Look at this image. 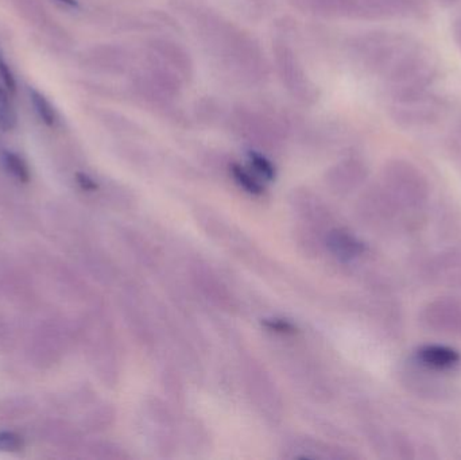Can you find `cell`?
I'll use <instances>...</instances> for the list:
<instances>
[{
	"instance_id": "obj_1",
	"label": "cell",
	"mask_w": 461,
	"mask_h": 460,
	"mask_svg": "<svg viewBox=\"0 0 461 460\" xmlns=\"http://www.w3.org/2000/svg\"><path fill=\"white\" fill-rule=\"evenodd\" d=\"M360 59L389 81L394 99L428 91L436 75L435 62L424 45L405 34L378 32L355 43Z\"/></svg>"
},
{
	"instance_id": "obj_2",
	"label": "cell",
	"mask_w": 461,
	"mask_h": 460,
	"mask_svg": "<svg viewBox=\"0 0 461 460\" xmlns=\"http://www.w3.org/2000/svg\"><path fill=\"white\" fill-rule=\"evenodd\" d=\"M384 188L402 210H416L429 199L430 188L424 173L406 159L397 158L384 167Z\"/></svg>"
},
{
	"instance_id": "obj_3",
	"label": "cell",
	"mask_w": 461,
	"mask_h": 460,
	"mask_svg": "<svg viewBox=\"0 0 461 460\" xmlns=\"http://www.w3.org/2000/svg\"><path fill=\"white\" fill-rule=\"evenodd\" d=\"M274 59L282 83L294 99L303 104H313L319 100V89L306 75L297 54L286 43L274 45Z\"/></svg>"
},
{
	"instance_id": "obj_4",
	"label": "cell",
	"mask_w": 461,
	"mask_h": 460,
	"mask_svg": "<svg viewBox=\"0 0 461 460\" xmlns=\"http://www.w3.org/2000/svg\"><path fill=\"white\" fill-rule=\"evenodd\" d=\"M443 102L425 91L411 96L394 99L390 115L400 126L416 129V127L432 126L438 123V119L443 115Z\"/></svg>"
},
{
	"instance_id": "obj_5",
	"label": "cell",
	"mask_w": 461,
	"mask_h": 460,
	"mask_svg": "<svg viewBox=\"0 0 461 460\" xmlns=\"http://www.w3.org/2000/svg\"><path fill=\"white\" fill-rule=\"evenodd\" d=\"M230 126L236 134L260 148H276L281 140L278 124L273 119L266 118L262 113H255L249 108H235L230 113Z\"/></svg>"
},
{
	"instance_id": "obj_6",
	"label": "cell",
	"mask_w": 461,
	"mask_h": 460,
	"mask_svg": "<svg viewBox=\"0 0 461 460\" xmlns=\"http://www.w3.org/2000/svg\"><path fill=\"white\" fill-rule=\"evenodd\" d=\"M420 320L435 334L461 338V302L455 297H438L422 308Z\"/></svg>"
},
{
	"instance_id": "obj_7",
	"label": "cell",
	"mask_w": 461,
	"mask_h": 460,
	"mask_svg": "<svg viewBox=\"0 0 461 460\" xmlns=\"http://www.w3.org/2000/svg\"><path fill=\"white\" fill-rule=\"evenodd\" d=\"M149 59L159 62L177 73L181 78H191L194 75V62L188 51L178 43L169 40H153L149 42Z\"/></svg>"
},
{
	"instance_id": "obj_8",
	"label": "cell",
	"mask_w": 461,
	"mask_h": 460,
	"mask_svg": "<svg viewBox=\"0 0 461 460\" xmlns=\"http://www.w3.org/2000/svg\"><path fill=\"white\" fill-rule=\"evenodd\" d=\"M368 169L365 162L357 158L344 159L328 173V183L339 194H349L367 180Z\"/></svg>"
},
{
	"instance_id": "obj_9",
	"label": "cell",
	"mask_w": 461,
	"mask_h": 460,
	"mask_svg": "<svg viewBox=\"0 0 461 460\" xmlns=\"http://www.w3.org/2000/svg\"><path fill=\"white\" fill-rule=\"evenodd\" d=\"M414 362L433 372H447L459 366L461 356L449 346H422L414 354Z\"/></svg>"
},
{
	"instance_id": "obj_10",
	"label": "cell",
	"mask_w": 461,
	"mask_h": 460,
	"mask_svg": "<svg viewBox=\"0 0 461 460\" xmlns=\"http://www.w3.org/2000/svg\"><path fill=\"white\" fill-rule=\"evenodd\" d=\"M328 248L338 258L351 261L365 253L366 246L351 232L344 230H335L328 235Z\"/></svg>"
},
{
	"instance_id": "obj_11",
	"label": "cell",
	"mask_w": 461,
	"mask_h": 460,
	"mask_svg": "<svg viewBox=\"0 0 461 460\" xmlns=\"http://www.w3.org/2000/svg\"><path fill=\"white\" fill-rule=\"evenodd\" d=\"M230 173L232 176L233 181L240 186L241 189L247 192V194H254V196H259L263 194L262 180L252 172L251 169L240 167L238 164H232L230 167Z\"/></svg>"
},
{
	"instance_id": "obj_12",
	"label": "cell",
	"mask_w": 461,
	"mask_h": 460,
	"mask_svg": "<svg viewBox=\"0 0 461 460\" xmlns=\"http://www.w3.org/2000/svg\"><path fill=\"white\" fill-rule=\"evenodd\" d=\"M247 158H249V169L258 176L262 181H273L276 178V170L274 167L273 162L263 156L260 151L249 150L247 153Z\"/></svg>"
},
{
	"instance_id": "obj_13",
	"label": "cell",
	"mask_w": 461,
	"mask_h": 460,
	"mask_svg": "<svg viewBox=\"0 0 461 460\" xmlns=\"http://www.w3.org/2000/svg\"><path fill=\"white\" fill-rule=\"evenodd\" d=\"M29 94L30 102H32L35 113L42 119L43 123L48 124V126H53L57 121L56 111H54L53 105L37 89L30 88Z\"/></svg>"
},
{
	"instance_id": "obj_14",
	"label": "cell",
	"mask_w": 461,
	"mask_h": 460,
	"mask_svg": "<svg viewBox=\"0 0 461 460\" xmlns=\"http://www.w3.org/2000/svg\"><path fill=\"white\" fill-rule=\"evenodd\" d=\"M15 113H14L13 105L8 99L7 92L0 86V130L11 131L15 127Z\"/></svg>"
},
{
	"instance_id": "obj_15",
	"label": "cell",
	"mask_w": 461,
	"mask_h": 460,
	"mask_svg": "<svg viewBox=\"0 0 461 460\" xmlns=\"http://www.w3.org/2000/svg\"><path fill=\"white\" fill-rule=\"evenodd\" d=\"M3 161H5V167H7L11 175L15 176L16 178L22 181L29 180V167L21 157L16 156L15 153H11V151H5Z\"/></svg>"
},
{
	"instance_id": "obj_16",
	"label": "cell",
	"mask_w": 461,
	"mask_h": 460,
	"mask_svg": "<svg viewBox=\"0 0 461 460\" xmlns=\"http://www.w3.org/2000/svg\"><path fill=\"white\" fill-rule=\"evenodd\" d=\"M0 78H2L5 88L15 91V77H14L13 72H11L10 67H8L7 61H5L2 53H0Z\"/></svg>"
},
{
	"instance_id": "obj_17",
	"label": "cell",
	"mask_w": 461,
	"mask_h": 460,
	"mask_svg": "<svg viewBox=\"0 0 461 460\" xmlns=\"http://www.w3.org/2000/svg\"><path fill=\"white\" fill-rule=\"evenodd\" d=\"M19 447V437L11 434L0 435V450L10 451Z\"/></svg>"
},
{
	"instance_id": "obj_18",
	"label": "cell",
	"mask_w": 461,
	"mask_h": 460,
	"mask_svg": "<svg viewBox=\"0 0 461 460\" xmlns=\"http://www.w3.org/2000/svg\"><path fill=\"white\" fill-rule=\"evenodd\" d=\"M452 37H454L457 48L461 50V16L454 22V24H452Z\"/></svg>"
},
{
	"instance_id": "obj_19",
	"label": "cell",
	"mask_w": 461,
	"mask_h": 460,
	"mask_svg": "<svg viewBox=\"0 0 461 460\" xmlns=\"http://www.w3.org/2000/svg\"><path fill=\"white\" fill-rule=\"evenodd\" d=\"M59 2L64 3V5H69V7H77V2L76 0H59Z\"/></svg>"
},
{
	"instance_id": "obj_20",
	"label": "cell",
	"mask_w": 461,
	"mask_h": 460,
	"mask_svg": "<svg viewBox=\"0 0 461 460\" xmlns=\"http://www.w3.org/2000/svg\"><path fill=\"white\" fill-rule=\"evenodd\" d=\"M456 261H457V265H459V266H461V253L456 254Z\"/></svg>"
}]
</instances>
